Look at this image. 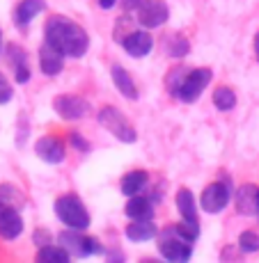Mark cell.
<instances>
[{
  "label": "cell",
  "instance_id": "obj_1",
  "mask_svg": "<svg viewBox=\"0 0 259 263\" xmlns=\"http://www.w3.org/2000/svg\"><path fill=\"white\" fill-rule=\"evenodd\" d=\"M44 42L62 50L67 58H83L90 48V37L76 21L55 14L44 25Z\"/></svg>",
  "mask_w": 259,
  "mask_h": 263
},
{
  "label": "cell",
  "instance_id": "obj_2",
  "mask_svg": "<svg viewBox=\"0 0 259 263\" xmlns=\"http://www.w3.org/2000/svg\"><path fill=\"white\" fill-rule=\"evenodd\" d=\"M55 215L69 227V229L85 231L90 227V213L85 204L76 195H62L55 199Z\"/></svg>",
  "mask_w": 259,
  "mask_h": 263
},
{
  "label": "cell",
  "instance_id": "obj_3",
  "mask_svg": "<svg viewBox=\"0 0 259 263\" xmlns=\"http://www.w3.org/2000/svg\"><path fill=\"white\" fill-rule=\"evenodd\" d=\"M99 124L103 126L106 130H110V135H115L119 142L133 144L135 140H138V133H135V128L129 124V119L122 115V110L113 108V105H106V108L99 110Z\"/></svg>",
  "mask_w": 259,
  "mask_h": 263
},
{
  "label": "cell",
  "instance_id": "obj_4",
  "mask_svg": "<svg viewBox=\"0 0 259 263\" xmlns=\"http://www.w3.org/2000/svg\"><path fill=\"white\" fill-rule=\"evenodd\" d=\"M58 245H62L71 256H78V259H85V256H90V254H103L101 242L96 238L83 236L78 229L62 231V234L58 236Z\"/></svg>",
  "mask_w": 259,
  "mask_h": 263
},
{
  "label": "cell",
  "instance_id": "obj_5",
  "mask_svg": "<svg viewBox=\"0 0 259 263\" xmlns=\"http://www.w3.org/2000/svg\"><path fill=\"white\" fill-rule=\"evenodd\" d=\"M211 78H213L211 69H191L175 96L181 101V103H195V101L202 96V92L209 87Z\"/></svg>",
  "mask_w": 259,
  "mask_h": 263
},
{
  "label": "cell",
  "instance_id": "obj_6",
  "mask_svg": "<svg viewBox=\"0 0 259 263\" xmlns=\"http://www.w3.org/2000/svg\"><path fill=\"white\" fill-rule=\"evenodd\" d=\"M159 252H161V256H163L165 261H170V263H184V261L191 259L193 247H191L188 240H184L179 234H177L175 224H172L170 229H167L165 234L161 236Z\"/></svg>",
  "mask_w": 259,
  "mask_h": 263
},
{
  "label": "cell",
  "instance_id": "obj_7",
  "mask_svg": "<svg viewBox=\"0 0 259 263\" xmlns=\"http://www.w3.org/2000/svg\"><path fill=\"white\" fill-rule=\"evenodd\" d=\"M230 185H227V181H216V183L206 185L204 190H202V197H200V206L204 213L209 215H216L220 213V211H225V206L230 204Z\"/></svg>",
  "mask_w": 259,
  "mask_h": 263
},
{
  "label": "cell",
  "instance_id": "obj_8",
  "mask_svg": "<svg viewBox=\"0 0 259 263\" xmlns=\"http://www.w3.org/2000/svg\"><path fill=\"white\" fill-rule=\"evenodd\" d=\"M53 110L60 115L64 121H76L90 115V103L83 96H71V94H60L53 99Z\"/></svg>",
  "mask_w": 259,
  "mask_h": 263
},
{
  "label": "cell",
  "instance_id": "obj_9",
  "mask_svg": "<svg viewBox=\"0 0 259 263\" xmlns=\"http://www.w3.org/2000/svg\"><path fill=\"white\" fill-rule=\"evenodd\" d=\"M167 16H170V9L165 0H142L138 7V23L145 30L161 28L167 21Z\"/></svg>",
  "mask_w": 259,
  "mask_h": 263
},
{
  "label": "cell",
  "instance_id": "obj_10",
  "mask_svg": "<svg viewBox=\"0 0 259 263\" xmlns=\"http://www.w3.org/2000/svg\"><path fill=\"white\" fill-rule=\"evenodd\" d=\"M23 234V217L12 204L0 201V238L14 240Z\"/></svg>",
  "mask_w": 259,
  "mask_h": 263
},
{
  "label": "cell",
  "instance_id": "obj_11",
  "mask_svg": "<svg viewBox=\"0 0 259 263\" xmlns=\"http://www.w3.org/2000/svg\"><path fill=\"white\" fill-rule=\"evenodd\" d=\"M34 154L39 156V158L44 160V163H62L64 156H67V146L60 138H55V135H44V138L37 140V144H34Z\"/></svg>",
  "mask_w": 259,
  "mask_h": 263
},
{
  "label": "cell",
  "instance_id": "obj_12",
  "mask_svg": "<svg viewBox=\"0 0 259 263\" xmlns=\"http://www.w3.org/2000/svg\"><path fill=\"white\" fill-rule=\"evenodd\" d=\"M122 48L131 55V58H145V55L151 53L154 48V39L147 30H135V32H129L122 42Z\"/></svg>",
  "mask_w": 259,
  "mask_h": 263
},
{
  "label": "cell",
  "instance_id": "obj_13",
  "mask_svg": "<svg viewBox=\"0 0 259 263\" xmlns=\"http://www.w3.org/2000/svg\"><path fill=\"white\" fill-rule=\"evenodd\" d=\"M64 58L67 55L62 50H58L55 46H50L48 42H44L42 48H39V69L46 76H58L64 69Z\"/></svg>",
  "mask_w": 259,
  "mask_h": 263
},
{
  "label": "cell",
  "instance_id": "obj_14",
  "mask_svg": "<svg viewBox=\"0 0 259 263\" xmlns=\"http://www.w3.org/2000/svg\"><path fill=\"white\" fill-rule=\"evenodd\" d=\"M236 211L241 215H259V188L246 183L236 190Z\"/></svg>",
  "mask_w": 259,
  "mask_h": 263
},
{
  "label": "cell",
  "instance_id": "obj_15",
  "mask_svg": "<svg viewBox=\"0 0 259 263\" xmlns=\"http://www.w3.org/2000/svg\"><path fill=\"white\" fill-rule=\"evenodd\" d=\"M124 213L131 217V220H151L154 217V201L149 197L142 195H133L124 206Z\"/></svg>",
  "mask_w": 259,
  "mask_h": 263
},
{
  "label": "cell",
  "instance_id": "obj_16",
  "mask_svg": "<svg viewBox=\"0 0 259 263\" xmlns=\"http://www.w3.org/2000/svg\"><path fill=\"white\" fill-rule=\"evenodd\" d=\"M46 9V0H21L14 9V23L19 28H25L30 21H32L37 14H42Z\"/></svg>",
  "mask_w": 259,
  "mask_h": 263
},
{
  "label": "cell",
  "instance_id": "obj_17",
  "mask_svg": "<svg viewBox=\"0 0 259 263\" xmlns=\"http://www.w3.org/2000/svg\"><path fill=\"white\" fill-rule=\"evenodd\" d=\"M124 234H126V238L133 242H147V240L156 238L159 229H156V224L151 220H133L124 229Z\"/></svg>",
  "mask_w": 259,
  "mask_h": 263
},
{
  "label": "cell",
  "instance_id": "obj_18",
  "mask_svg": "<svg viewBox=\"0 0 259 263\" xmlns=\"http://www.w3.org/2000/svg\"><path fill=\"white\" fill-rule=\"evenodd\" d=\"M110 73H113V83H115V87L119 89L122 96H126L129 101H138V87H135L133 78H131V73L126 71V69L115 64V67L110 69Z\"/></svg>",
  "mask_w": 259,
  "mask_h": 263
},
{
  "label": "cell",
  "instance_id": "obj_19",
  "mask_svg": "<svg viewBox=\"0 0 259 263\" xmlns=\"http://www.w3.org/2000/svg\"><path fill=\"white\" fill-rule=\"evenodd\" d=\"M177 211H179L181 220L184 222H191V224H200L197 222V206H195V197L188 188H181L177 192Z\"/></svg>",
  "mask_w": 259,
  "mask_h": 263
},
{
  "label": "cell",
  "instance_id": "obj_20",
  "mask_svg": "<svg viewBox=\"0 0 259 263\" xmlns=\"http://www.w3.org/2000/svg\"><path fill=\"white\" fill-rule=\"evenodd\" d=\"M9 60H12V67H14V78L16 83H28L30 80V67H28V58H25V50L19 46H9Z\"/></svg>",
  "mask_w": 259,
  "mask_h": 263
},
{
  "label": "cell",
  "instance_id": "obj_21",
  "mask_svg": "<svg viewBox=\"0 0 259 263\" xmlns=\"http://www.w3.org/2000/svg\"><path fill=\"white\" fill-rule=\"evenodd\" d=\"M147 181H149L147 172H142V170H133V172H129V174H126L124 179H122V192H124L126 197L140 195V192L145 190Z\"/></svg>",
  "mask_w": 259,
  "mask_h": 263
},
{
  "label": "cell",
  "instance_id": "obj_22",
  "mask_svg": "<svg viewBox=\"0 0 259 263\" xmlns=\"http://www.w3.org/2000/svg\"><path fill=\"white\" fill-rule=\"evenodd\" d=\"M37 259L44 261V263H67L71 259V254L64 250L62 245H53V242H50V245L39 247Z\"/></svg>",
  "mask_w": 259,
  "mask_h": 263
},
{
  "label": "cell",
  "instance_id": "obj_23",
  "mask_svg": "<svg viewBox=\"0 0 259 263\" xmlns=\"http://www.w3.org/2000/svg\"><path fill=\"white\" fill-rule=\"evenodd\" d=\"M163 44H165L167 55H172V58H184V55L191 50V46H188V39H186L184 34H179V32L167 34V37L163 39Z\"/></svg>",
  "mask_w": 259,
  "mask_h": 263
},
{
  "label": "cell",
  "instance_id": "obj_24",
  "mask_svg": "<svg viewBox=\"0 0 259 263\" xmlns=\"http://www.w3.org/2000/svg\"><path fill=\"white\" fill-rule=\"evenodd\" d=\"M213 105H216L218 110H222V112H227V110H232L236 105V94L232 87H218L216 92H213Z\"/></svg>",
  "mask_w": 259,
  "mask_h": 263
},
{
  "label": "cell",
  "instance_id": "obj_25",
  "mask_svg": "<svg viewBox=\"0 0 259 263\" xmlns=\"http://www.w3.org/2000/svg\"><path fill=\"white\" fill-rule=\"evenodd\" d=\"M0 201L5 204H12V206H19L23 204V195L16 185H9V183H3L0 185Z\"/></svg>",
  "mask_w": 259,
  "mask_h": 263
},
{
  "label": "cell",
  "instance_id": "obj_26",
  "mask_svg": "<svg viewBox=\"0 0 259 263\" xmlns=\"http://www.w3.org/2000/svg\"><path fill=\"white\" fill-rule=\"evenodd\" d=\"M238 247H241L243 252H248V254L259 252V236H257V231H243L241 238H238Z\"/></svg>",
  "mask_w": 259,
  "mask_h": 263
},
{
  "label": "cell",
  "instance_id": "obj_27",
  "mask_svg": "<svg viewBox=\"0 0 259 263\" xmlns=\"http://www.w3.org/2000/svg\"><path fill=\"white\" fill-rule=\"evenodd\" d=\"M186 69L184 67H175L170 73H167V87H170V92L172 94H177V89H179V85L184 83V78H186Z\"/></svg>",
  "mask_w": 259,
  "mask_h": 263
},
{
  "label": "cell",
  "instance_id": "obj_28",
  "mask_svg": "<svg viewBox=\"0 0 259 263\" xmlns=\"http://www.w3.org/2000/svg\"><path fill=\"white\" fill-rule=\"evenodd\" d=\"M12 96H14L12 85H9L7 78H5V73H0V105L9 103V101H12Z\"/></svg>",
  "mask_w": 259,
  "mask_h": 263
},
{
  "label": "cell",
  "instance_id": "obj_29",
  "mask_svg": "<svg viewBox=\"0 0 259 263\" xmlns=\"http://www.w3.org/2000/svg\"><path fill=\"white\" fill-rule=\"evenodd\" d=\"M69 144L74 146V149H78L80 154L90 151V142H88V140H85L80 133H69Z\"/></svg>",
  "mask_w": 259,
  "mask_h": 263
},
{
  "label": "cell",
  "instance_id": "obj_30",
  "mask_svg": "<svg viewBox=\"0 0 259 263\" xmlns=\"http://www.w3.org/2000/svg\"><path fill=\"white\" fill-rule=\"evenodd\" d=\"M34 242H37L39 247L50 245V234H48V231H44V229H37V231H34Z\"/></svg>",
  "mask_w": 259,
  "mask_h": 263
},
{
  "label": "cell",
  "instance_id": "obj_31",
  "mask_svg": "<svg viewBox=\"0 0 259 263\" xmlns=\"http://www.w3.org/2000/svg\"><path fill=\"white\" fill-rule=\"evenodd\" d=\"M142 5V0H122V7L126 9V12H133V9H138Z\"/></svg>",
  "mask_w": 259,
  "mask_h": 263
},
{
  "label": "cell",
  "instance_id": "obj_32",
  "mask_svg": "<svg viewBox=\"0 0 259 263\" xmlns=\"http://www.w3.org/2000/svg\"><path fill=\"white\" fill-rule=\"evenodd\" d=\"M115 3H117V0H99V7L101 9H110V7H115Z\"/></svg>",
  "mask_w": 259,
  "mask_h": 263
},
{
  "label": "cell",
  "instance_id": "obj_33",
  "mask_svg": "<svg viewBox=\"0 0 259 263\" xmlns=\"http://www.w3.org/2000/svg\"><path fill=\"white\" fill-rule=\"evenodd\" d=\"M255 55H257V62H259V32L255 34Z\"/></svg>",
  "mask_w": 259,
  "mask_h": 263
},
{
  "label": "cell",
  "instance_id": "obj_34",
  "mask_svg": "<svg viewBox=\"0 0 259 263\" xmlns=\"http://www.w3.org/2000/svg\"><path fill=\"white\" fill-rule=\"evenodd\" d=\"M0 50H3V32H0Z\"/></svg>",
  "mask_w": 259,
  "mask_h": 263
}]
</instances>
